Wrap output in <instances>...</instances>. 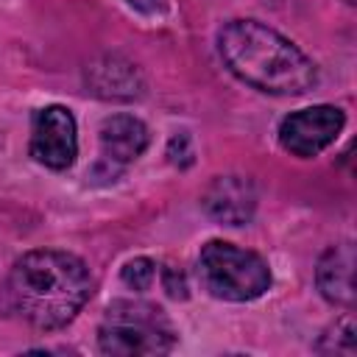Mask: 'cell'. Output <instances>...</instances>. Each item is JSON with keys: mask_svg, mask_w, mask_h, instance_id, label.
<instances>
[{"mask_svg": "<svg viewBox=\"0 0 357 357\" xmlns=\"http://www.w3.org/2000/svg\"><path fill=\"white\" fill-rule=\"evenodd\" d=\"M220 59L248 86L268 95H304L318 84L315 61L257 20H231L218 33Z\"/></svg>", "mask_w": 357, "mask_h": 357, "instance_id": "obj_1", "label": "cell"}, {"mask_svg": "<svg viewBox=\"0 0 357 357\" xmlns=\"http://www.w3.org/2000/svg\"><path fill=\"white\" fill-rule=\"evenodd\" d=\"M343 126H346V114L337 106H329V103L307 106V109L290 112L282 120L279 145L298 159H310V156H318L324 148H329L343 131Z\"/></svg>", "mask_w": 357, "mask_h": 357, "instance_id": "obj_5", "label": "cell"}, {"mask_svg": "<svg viewBox=\"0 0 357 357\" xmlns=\"http://www.w3.org/2000/svg\"><path fill=\"white\" fill-rule=\"evenodd\" d=\"M128 6H134L142 14H156L162 8V0H128Z\"/></svg>", "mask_w": 357, "mask_h": 357, "instance_id": "obj_13", "label": "cell"}, {"mask_svg": "<svg viewBox=\"0 0 357 357\" xmlns=\"http://www.w3.org/2000/svg\"><path fill=\"white\" fill-rule=\"evenodd\" d=\"M89 268L67 251L39 248L22 254L8 276L17 312L36 329L67 326L92 296Z\"/></svg>", "mask_w": 357, "mask_h": 357, "instance_id": "obj_2", "label": "cell"}, {"mask_svg": "<svg viewBox=\"0 0 357 357\" xmlns=\"http://www.w3.org/2000/svg\"><path fill=\"white\" fill-rule=\"evenodd\" d=\"M335 335H324V340H332V346H324L321 351H335V354H354V321L346 315L335 324Z\"/></svg>", "mask_w": 357, "mask_h": 357, "instance_id": "obj_11", "label": "cell"}, {"mask_svg": "<svg viewBox=\"0 0 357 357\" xmlns=\"http://www.w3.org/2000/svg\"><path fill=\"white\" fill-rule=\"evenodd\" d=\"M198 279L220 301H254L271 287V268L257 251L212 240L198 254Z\"/></svg>", "mask_w": 357, "mask_h": 357, "instance_id": "obj_4", "label": "cell"}, {"mask_svg": "<svg viewBox=\"0 0 357 357\" xmlns=\"http://www.w3.org/2000/svg\"><path fill=\"white\" fill-rule=\"evenodd\" d=\"M165 290H167L173 298H187V284H184L181 273H176V271H170V268H165Z\"/></svg>", "mask_w": 357, "mask_h": 357, "instance_id": "obj_12", "label": "cell"}, {"mask_svg": "<svg viewBox=\"0 0 357 357\" xmlns=\"http://www.w3.org/2000/svg\"><path fill=\"white\" fill-rule=\"evenodd\" d=\"M78 153V128L67 106H42L31 117V156L50 167L67 170Z\"/></svg>", "mask_w": 357, "mask_h": 357, "instance_id": "obj_6", "label": "cell"}, {"mask_svg": "<svg viewBox=\"0 0 357 357\" xmlns=\"http://www.w3.org/2000/svg\"><path fill=\"white\" fill-rule=\"evenodd\" d=\"M123 284H128L131 290H137V293H142V290H148L151 284H153V279H156V265L148 259V257H137V259H131V262H126L123 265Z\"/></svg>", "mask_w": 357, "mask_h": 357, "instance_id": "obj_10", "label": "cell"}, {"mask_svg": "<svg viewBox=\"0 0 357 357\" xmlns=\"http://www.w3.org/2000/svg\"><path fill=\"white\" fill-rule=\"evenodd\" d=\"M148 142H151V134L139 117L114 114L100 126V162L109 165L112 173H117L120 167L139 159Z\"/></svg>", "mask_w": 357, "mask_h": 357, "instance_id": "obj_8", "label": "cell"}, {"mask_svg": "<svg viewBox=\"0 0 357 357\" xmlns=\"http://www.w3.org/2000/svg\"><path fill=\"white\" fill-rule=\"evenodd\" d=\"M176 343V329L162 307L148 301L109 304L98 326V349L114 357L165 354Z\"/></svg>", "mask_w": 357, "mask_h": 357, "instance_id": "obj_3", "label": "cell"}, {"mask_svg": "<svg viewBox=\"0 0 357 357\" xmlns=\"http://www.w3.org/2000/svg\"><path fill=\"white\" fill-rule=\"evenodd\" d=\"M204 209L223 226H243L254 218L257 190L243 176H218L204 192Z\"/></svg>", "mask_w": 357, "mask_h": 357, "instance_id": "obj_7", "label": "cell"}, {"mask_svg": "<svg viewBox=\"0 0 357 357\" xmlns=\"http://www.w3.org/2000/svg\"><path fill=\"white\" fill-rule=\"evenodd\" d=\"M315 282H318L321 296L329 304L351 310L354 301H357V290H354V245L351 243L329 245L318 259Z\"/></svg>", "mask_w": 357, "mask_h": 357, "instance_id": "obj_9", "label": "cell"}]
</instances>
